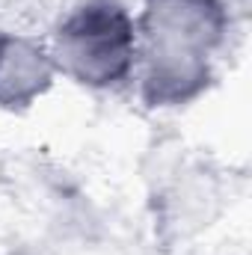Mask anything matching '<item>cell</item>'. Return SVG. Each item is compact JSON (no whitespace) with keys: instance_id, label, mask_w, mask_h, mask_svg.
I'll return each instance as SVG.
<instances>
[{"instance_id":"obj_1","label":"cell","mask_w":252,"mask_h":255,"mask_svg":"<svg viewBox=\"0 0 252 255\" xmlns=\"http://www.w3.org/2000/svg\"><path fill=\"white\" fill-rule=\"evenodd\" d=\"M136 33L142 36V54H136L142 98L172 107L208 86V57L223 42L226 12L220 0H145Z\"/></svg>"},{"instance_id":"obj_2","label":"cell","mask_w":252,"mask_h":255,"mask_svg":"<svg viewBox=\"0 0 252 255\" xmlns=\"http://www.w3.org/2000/svg\"><path fill=\"white\" fill-rule=\"evenodd\" d=\"M136 21L122 0H83L54 33V65L83 86H116L136 65Z\"/></svg>"},{"instance_id":"obj_3","label":"cell","mask_w":252,"mask_h":255,"mask_svg":"<svg viewBox=\"0 0 252 255\" xmlns=\"http://www.w3.org/2000/svg\"><path fill=\"white\" fill-rule=\"evenodd\" d=\"M57 65L54 60L21 36H0V104L3 107H27L39 98L51 80Z\"/></svg>"}]
</instances>
